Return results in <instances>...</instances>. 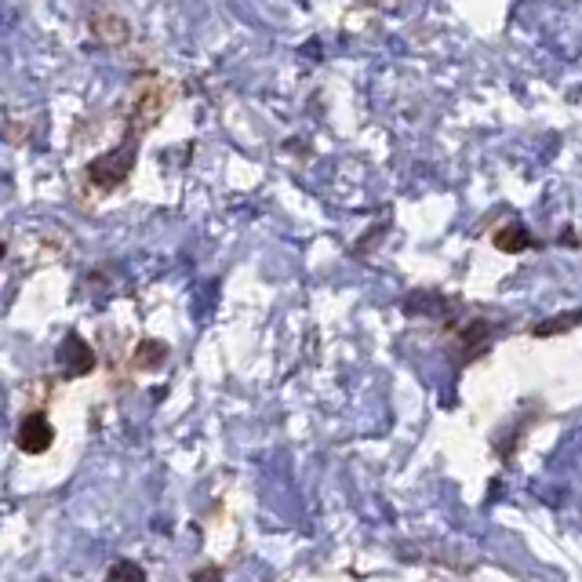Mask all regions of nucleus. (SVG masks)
Returning a JSON list of instances; mask_svg holds the SVG:
<instances>
[{"label":"nucleus","mask_w":582,"mask_h":582,"mask_svg":"<svg viewBox=\"0 0 582 582\" xmlns=\"http://www.w3.org/2000/svg\"><path fill=\"white\" fill-rule=\"evenodd\" d=\"M106 582H150V575H146V568H142L139 561H128V557H121V561L110 564Z\"/></svg>","instance_id":"8"},{"label":"nucleus","mask_w":582,"mask_h":582,"mask_svg":"<svg viewBox=\"0 0 582 582\" xmlns=\"http://www.w3.org/2000/svg\"><path fill=\"white\" fill-rule=\"evenodd\" d=\"M164 361H168V347L157 339H146V342H139V350H135V367H161Z\"/></svg>","instance_id":"9"},{"label":"nucleus","mask_w":582,"mask_h":582,"mask_svg":"<svg viewBox=\"0 0 582 582\" xmlns=\"http://www.w3.org/2000/svg\"><path fill=\"white\" fill-rule=\"evenodd\" d=\"M448 310H451V303L437 292H411L408 299H404V314L408 317H448Z\"/></svg>","instance_id":"5"},{"label":"nucleus","mask_w":582,"mask_h":582,"mask_svg":"<svg viewBox=\"0 0 582 582\" xmlns=\"http://www.w3.org/2000/svg\"><path fill=\"white\" fill-rule=\"evenodd\" d=\"M95 30H99L102 41H124L128 37V26L121 19H99V22H95Z\"/></svg>","instance_id":"10"},{"label":"nucleus","mask_w":582,"mask_h":582,"mask_svg":"<svg viewBox=\"0 0 582 582\" xmlns=\"http://www.w3.org/2000/svg\"><path fill=\"white\" fill-rule=\"evenodd\" d=\"M0 263H4V244H0Z\"/></svg>","instance_id":"12"},{"label":"nucleus","mask_w":582,"mask_h":582,"mask_svg":"<svg viewBox=\"0 0 582 582\" xmlns=\"http://www.w3.org/2000/svg\"><path fill=\"white\" fill-rule=\"evenodd\" d=\"M495 336H498V328H495V325H488V320H470V325L462 328V336H459L462 364L484 358V353H488V347L495 342Z\"/></svg>","instance_id":"4"},{"label":"nucleus","mask_w":582,"mask_h":582,"mask_svg":"<svg viewBox=\"0 0 582 582\" xmlns=\"http://www.w3.org/2000/svg\"><path fill=\"white\" fill-rule=\"evenodd\" d=\"M135 157H139V139H135V135H128L113 153H102V157H95V161L88 164L91 183H95V186H102V189L121 186V183L128 179V175H132Z\"/></svg>","instance_id":"1"},{"label":"nucleus","mask_w":582,"mask_h":582,"mask_svg":"<svg viewBox=\"0 0 582 582\" xmlns=\"http://www.w3.org/2000/svg\"><path fill=\"white\" fill-rule=\"evenodd\" d=\"M189 582H222V568L219 564L197 568V572H189Z\"/></svg>","instance_id":"11"},{"label":"nucleus","mask_w":582,"mask_h":582,"mask_svg":"<svg viewBox=\"0 0 582 582\" xmlns=\"http://www.w3.org/2000/svg\"><path fill=\"white\" fill-rule=\"evenodd\" d=\"M582 325V310H568L561 317H550V320H539L536 325V336L546 339V336H564V331H572Z\"/></svg>","instance_id":"7"},{"label":"nucleus","mask_w":582,"mask_h":582,"mask_svg":"<svg viewBox=\"0 0 582 582\" xmlns=\"http://www.w3.org/2000/svg\"><path fill=\"white\" fill-rule=\"evenodd\" d=\"M495 248H498V252H509V255H517V252H528V248H536V241H531L528 226H520V222H509V226H503V230L495 233Z\"/></svg>","instance_id":"6"},{"label":"nucleus","mask_w":582,"mask_h":582,"mask_svg":"<svg viewBox=\"0 0 582 582\" xmlns=\"http://www.w3.org/2000/svg\"><path fill=\"white\" fill-rule=\"evenodd\" d=\"M55 361H58V372H63L66 378H80V375H91L95 364H99V358H95L91 342L80 339L77 331H69V336L58 342L55 350Z\"/></svg>","instance_id":"2"},{"label":"nucleus","mask_w":582,"mask_h":582,"mask_svg":"<svg viewBox=\"0 0 582 582\" xmlns=\"http://www.w3.org/2000/svg\"><path fill=\"white\" fill-rule=\"evenodd\" d=\"M15 444H19L22 455H44V451L55 444V426H52V419H47L44 411L22 415L19 433H15Z\"/></svg>","instance_id":"3"}]
</instances>
